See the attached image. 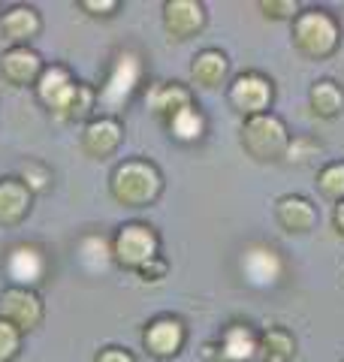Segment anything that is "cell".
Masks as SVG:
<instances>
[{"instance_id":"obj_1","label":"cell","mask_w":344,"mask_h":362,"mask_svg":"<svg viewBox=\"0 0 344 362\" xmlns=\"http://www.w3.org/2000/svg\"><path fill=\"white\" fill-rule=\"evenodd\" d=\"M109 194L124 209H148L164 194V175H160V169L151 160L130 157V160H124L112 169Z\"/></svg>"},{"instance_id":"obj_2","label":"cell","mask_w":344,"mask_h":362,"mask_svg":"<svg viewBox=\"0 0 344 362\" xmlns=\"http://www.w3.org/2000/svg\"><path fill=\"white\" fill-rule=\"evenodd\" d=\"M139 85H142V58L136 52H118L106 76V85L97 90V109L109 118H118V112L133 100Z\"/></svg>"},{"instance_id":"obj_3","label":"cell","mask_w":344,"mask_h":362,"mask_svg":"<svg viewBox=\"0 0 344 362\" xmlns=\"http://www.w3.org/2000/svg\"><path fill=\"white\" fill-rule=\"evenodd\" d=\"M160 257V235L154 233V226H148L142 221H130L118 226L112 239V259L124 269L139 272L148 259Z\"/></svg>"},{"instance_id":"obj_4","label":"cell","mask_w":344,"mask_h":362,"mask_svg":"<svg viewBox=\"0 0 344 362\" xmlns=\"http://www.w3.org/2000/svg\"><path fill=\"white\" fill-rule=\"evenodd\" d=\"M293 42L296 49L308 58H329L338 45V25L336 18L323 9H308V13L296 16L293 25Z\"/></svg>"},{"instance_id":"obj_5","label":"cell","mask_w":344,"mask_h":362,"mask_svg":"<svg viewBox=\"0 0 344 362\" xmlns=\"http://www.w3.org/2000/svg\"><path fill=\"white\" fill-rule=\"evenodd\" d=\"M33 88H37V100L52 112L57 121H70V109L76 103L79 82H76V76L67 70L64 64L45 66L42 76H40V82Z\"/></svg>"},{"instance_id":"obj_6","label":"cell","mask_w":344,"mask_h":362,"mask_svg":"<svg viewBox=\"0 0 344 362\" xmlns=\"http://www.w3.org/2000/svg\"><path fill=\"white\" fill-rule=\"evenodd\" d=\"M242 145L248 148L251 157H257V160H275V157H281L287 151L284 121L269 115V112L248 118L245 127H242Z\"/></svg>"},{"instance_id":"obj_7","label":"cell","mask_w":344,"mask_h":362,"mask_svg":"<svg viewBox=\"0 0 344 362\" xmlns=\"http://www.w3.org/2000/svg\"><path fill=\"white\" fill-rule=\"evenodd\" d=\"M49 254L42 251L40 245H30V242H21L13 245L9 254L4 259V272L9 278L13 287H28V290H37L45 275H49Z\"/></svg>"},{"instance_id":"obj_8","label":"cell","mask_w":344,"mask_h":362,"mask_svg":"<svg viewBox=\"0 0 344 362\" xmlns=\"http://www.w3.org/2000/svg\"><path fill=\"white\" fill-rule=\"evenodd\" d=\"M0 317H4L6 323H13L16 329L25 335V332H33L42 323L45 305H42L37 290L9 284V287L0 290Z\"/></svg>"},{"instance_id":"obj_9","label":"cell","mask_w":344,"mask_h":362,"mask_svg":"<svg viewBox=\"0 0 344 362\" xmlns=\"http://www.w3.org/2000/svg\"><path fill=\"white\" fill-rule=\"evenodd\" d=\"M205 28V6L200 0H166L164 4V30L169 40L185 42Z\"/></svg>"},{"instance_id":"obj_10","label":"cell","mask_w":344,"mask_h":362,"mask_svg":"<svg viewBox=\"0 0 344 362\" xmlns=\"http://www.w3.org/2000/svg\"><path fill=\"white\" fill-rule=\"evenodd\" d=\"M185 338H188V329L185 323L178 320V317H157L145 326V350L151 354L154 359H172L181 354V347H185Z\"/></svg>"},{"instance_id":"obj_11","label":"cell","mask_w":344,"mask_h":362,"mask_svg":"<svg viewBox=\"0 0 344 362\" xmlns=\"http://www.w3.org/2000/svg\"><path fill=\"white\" fill-rule=\"evenodd\" d=\"M42 70H45V64L40 58V52H33L30 45H9V49L0 54V76L16 88L37 85Z\"/></svg>"},{"instance_id":"obj_12","label":"cell","mask_w":344,"mask_h":362,"mask_svg":"<svg viewBox=\"0 0 344 362\" xmlns=\"http://www.w3.org/2000/svg\"><path fill=\"white\" fill-rule=\"evenodd\" d=\"M229 103L248 118L263 115L272 103V85L260 73H245L229 85Z\"/></svg>"},{"instance_id":"obj_13","label":"cell","mask_w":344,"mask_h":362,"mask_svg":"<svg viewBox=\"0 0 344 362\" xmlns=\"http://www.w3.org/2000/svg\"><path fill=\"white\" fill-rule=\"evenodd\" d=\"M124 142V124L118 118L97 115L82 127V151L91 157H109L121 148Z\"/></svg>"},{"instance_id":"obj_14","label":"cell","mask_w":344,"mask_h":362,"mask_svg":"<svg viewBox=\"0 0 344 362\" xmlns=\"http://www.w3.org/2000/svg\"><path fill=\"white\" fill-rule=\"evenodd\" d=\"M30 209H33V194L28 190L25 181L16 175L0 178V226L13 230V226L25 223Z\"/></svg>"},{"instance_id":"obj_15","label":"cell","mask_w":344,"mask_h":362,"mask_svg":"<svg viewBox=\"0 0 344 362\" xmlns=\"http://www.w3.org/2000/svg\"><path fill=\"white\" fill-rule=\"evenodd\" d=\"M281 272H284V263L272 247L254 245V247H248L242 257V275L248 278V284H254V287H275L281 281Z\"/></svg>"},{"instance_id":"obj_16","label":"cell","mask_w":344,"mask_h":362,"mask_svg":"<svg viewBox=\"0 0 344 362\" xmlns=\"http://www.w3.org/2000/svg\"><path fill=\"white\" fill-rule=\"evenodd\" d=\"M42 30V16L33 6H9L4 18H0V37L9 40L13 45H28L33 37H40Z\"/></svg>"},{"instance_id":"obj_17","label":"cell","mask_w":344,"mask_h":362,"mask_svg":"<svg viewBox=\"0 0 344 362\" xmlns=\"http://www.w3.org/2000/svg\"><path fill=\"white\" fill-rule=\"evenodd\" d=\"M145 103H148V109H151L154 115L169 121L172 115H178L181 109L193 106V97H190V88L178 85V82H157V85L148 88Z\"/></svg>"},{"instance_id":"obj_18","label":"cell","mask_w":344,"mask_h":362,"mask_svg":"<svg viewBox=\"0 0 344 362\" xmlns=\"http://www.w3.org/2000/svg\"><path fill=\"white\" fill-rule=\"evenodd\" d=\"M260 354V338L251 332V326L233 323L221 335V356L227 362H251Z\"/></svg>"},{"instance_id":"obj_19","label":"cell","mask_w":344,"mask_h":362,"mask_svg":"<svg viewBox=\"0 0 344 362\" xmlns=\"http://www.w3.org/2000/svg\"><path fill=\"white\" fill-rule=\"evenodd\" d=\"M275 218L287 233H308L317 223V211L305 197H284L275 206Z\"/></svg>"},{"instance_id":"obj_20","label":"cell","mask_w":344,"mask_h":362,"mask_svg":"<svg viewBox=\"0 0 344 362\" xmlns=\"http://www.w3.org/2000/svg\"><path fill=\"white\" fill-rule=\"evenodd\" d=\"M227 70H229L227 54L217 52V49H205V52H200L197 58H193V64H190V78H193V82H197L200 88H217V85H224Z\"/></svg>"},{"instance_id":"obj_21","label":"cell","mask_w":344,"mask_h":362,"mask_svg":"<svg viewBox=\"0 0 344 362\" xmlns=\"http://www.w3.org/2000/svg\"><path fill=\"white\" fill-rule=\"evenodd\" d=\"M76 257L79 263H82L85 272L91 275H100V272H106L112 259V242H106L103 235H82L76 245Z\"/></svg>"},{"instance_id":"obj_22","label":"cell","mask_w":344,"mask_h":362,"mask_svg":"<svg viewBox=\"0 0 344 362\" xmlns=\"http://www.w3.org/2000/svg\"><path fill=\"white\" fill-rule=\"evenodd\" d=\"M166 124H169V133L176 136L178 142H197L205 133V118H202V112L197 106L181 109L178 115H172Z\"/></svg>"},{"instance_id":"obj_23","label":"cell","mask_w":344,"mask_h":362,"mask_svg":"<svg viewBox=\"0 0 344 362\" xmlns=\"http://www.w3.org/2000/svg\"><path fill=\"white\" fill-rule=\"evenodd\" d=\"M344 106V94L336 82H317L311 88V109L320 118H336Z\"/></svg>"},{"instance_id":"obj_24","label":"cell","mask_w":344,"mask_h":362,"mask_svg":"<svg viewBox=\"0 0 344 362\" xmlns=\"http://www.w3.org/2000/svg\"><path fill=\"white\" fill-rule=\"evenodd\" d=\"M260 354L266 362H290L296 354V344L284 329H269L260 338Z\"/></svg>"},{"instance_id":"obj_25","label":"cell","mask_w":344,"mask_h":362,"mask_svg":"<svg viewBox=\"0 0 344 362\" xmlns=\"http://www.w3.org/2000/svg\"><path fill=\"white\" fill-rule=\"evenodd\" d=\"M21 181L28 185L30 194H45V190L52 187V169L40 163V160H28V163H21Z\"/></svg>"},{"instance_id":"obj_26","label":"cell","mask_w":344,"mask_h":362,"mask_svg":"<svg viewBox=\"0 0 344 362\" xmlns=\"http://www.w3.org/2000/svg\"><path fill=\"white\" fill-rule=\"evenodd\" d=\"M317 187H320V194L323 197L344 202V163H329L323 173H320Z\"/></svg>"},{"instance_id":"obj_27","label":"cell","mask_w":344,"mask_h":362,"mask_svg":"<svg viewBox=\"0 0 344 362\" xmlns=\"http://www.w3.org/2000/svg\"><path fill=\"white\" fill-rule=\"evenodd\" d=\"M21 335L13 323H6L0 317V362H13L18 354H21Z\"/></svg>"},{"instance_id":"obj_28","label":"cell","mask_w":344,"mask_h":362,"mask_svg":"<svg viewBox=\"0 0 344 362\" xmlns=\"http://www.w3.org/2000/svg\"><path fill=\"white\" fill-rule=\"evenodd\" d=\"M79 9L94 18H109L121 9V0H79Z\"/></svg>"},{"instance_id":"obj_29","label":"cell","mask_w":344,"mask_h":362,"mask_svg":"<svg viewBox=\"0 0 344 362\" xmlns=\"http://www.w3.org/2000/svg\"><path fill=\"white\" fill-rule=\"evenodd\" d=\"M166 275H169V263H166L164 257L148 259V263L139 269V278H142V281H151V284H154V281H164Z\"/></svg>"},{"instance_id":"obj_30","label":"cell","mask_w":344,"mask_h":362,"mask_svg":"<svg viewBox=\"0 0 344 362\" xmlns=\"http://www.w3.org/2000/svg\"><path fill=\"white\" fill-rule=\"evenodd\" d=\"M94 362H136V356L130 354L127 347H115V344H109V347L97 350Z\"/></svg>"},{"instance_id":"obj_31","label":"cell","mask_w":344,"mask_h":362,"mask_svg":"<svg viewBox=\"0 0 344 362\" xmlns=\"http://www.w3.org/2000/svg\"><path fill=\"white\" fill-rule=\"evenodd\" d=\"M260 9H266V16H275V18H281V16H293L296 13V4H260Z\"/></svg>"},{"instance_id":"obj_32","label":"cell","mask_w":344,"mask_h":362,"mask_svg":"<svg viewBox=\"0 0 344 362\" xmlns=\"http://www.w3.org/2000/svg\"><path fill=\"white\" fill-rule=\"evenodd\" d=\"M336 230H338V235H344V202L336 206Z\"/></svg>"}]
</instances>
